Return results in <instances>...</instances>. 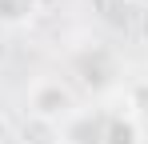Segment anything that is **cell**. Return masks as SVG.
<instances>
[{
	"label": "cell",
	"instance_id": "cell-1",
	"mask_svg": "<svg viewBox=\"0 0 148 144\" xmlns=\"http://www.w3.org/2000/svg\"><path fill=\"white\" fill-rule=\"evenodd\" d=\"M28 112L36 120H44V124H60V120H68L76 112V96L64 80L44 76V80H36L28 88Z\"/></svg>",
	"mask_w": 148,
	"mask_h": 144
},
{
	"label": "cell",
	"instance_id": "cell-2",
	"mask_svg": "<svg viewBox=\"0 0 148 144\" xmlns=\"http://www.w3.org/2000/svg\"><path fill=\"white\" fill-rule=\"evenodd\" d=\"M40 12V0H0V24L4 28H20Z\"/></svg>",
	"mask_w": 148,
	"mask_h": 144
},
{
	"label": "cell",
	"instance_id": "cell-3",
	"mask_svg": "<svg viewBox=\"0 0 148 144\" xmlns=\"http://www.w3.org/2000/svg\"><path fill=\"white\" fill-rule=\"evenodd\" d=\"M120 4H148V0H120Z\"/></svg>",
	"mask_w": 148,
	"mask_h": 144
}]
</instances>
